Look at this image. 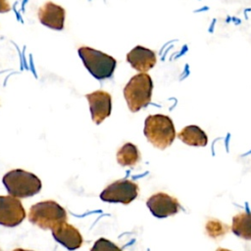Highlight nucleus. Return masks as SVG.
I'll return each mask as SVG.
<instances>
[{
	"label": "nucleus",
	"instance_id": "9d476101",
	"mask_svg": "<svg viewBox=\"0 0 251 251\" xmlns=\"http://www.w3.org/2000/svg\"><path fill=\"white\" fill-rule=\"evenodd\" d=\"M53 238L70 251L78 249L83 242L78 229L67 222L60 224L52 230Z\"/></svg>",
	"mask_w": 251,
	"mask_h": 251
},
{
	"label": "nucleus",
	"instance_id": "f257e3e1",
	"mask_svg": "<svg viewBox=\"0 0 251 251\" xmlns=\"http://www.w3.org/2000/svg\"><path fill=\"white\" fill-rule=\"evenodd\" d=\"M144 134L155 147L164 150L176 138V129L172 119L166 115H150L144 122Z\"/></svg>",
	"mask_w": 251,
	"mask_h": 251
},
{
	"label": "nucleus",
	"instance_id": "f03ea898",
	"mask_svg": "<svg viewBox=\"0 0 251 251\" xmlns=\"http://www.w3.org/2000/svg\"><path fill=\"white\" fill-rule=\"evenodd\" d=\"M9 194L16 198H27L41 190V180L32 173L16 169L8 172L2 178Z\"/></svg>",
	"mask_w": 251,
	"mask_h": 251
},
{
	"label": "nucleus",
	"instance_id": "9b49d317",
	"mask_svg": "<svg viewBox=\"0 0 251 251\" xmlns=\"http://www.w3.org/2000/svg\"><path fill=\"white\" fill-rule=\"evenodd\" d=\"M65 9L51 1L46 2L38 10V19L40 23L49 28L61 30L65 24Z\"/></svg>",
	"mask_w": 251,
	"mask_h": 251
},
{
	"label": "nucleus",
	"instance_id": "20e7f679",
	"mask_svg": "<svg viewBox=\"0 0 251 251\" xmlns=\"http://www.w3.org/2000/svg\"><path fill=\"white\" fill-rule=\"evenodd\" d=\"M66 210L53 200L41 201L30 207L28 220L42 229H53L62 223L67 222Z\"/></svg>",
	"mask_w": 251,
	"mask_h": 251
},
{
	"label": "nucleus",
	"instance_id": "ddd939ff",
	"mask_svg": "<svg viewBox=\"0 0 251 251\" xmlns=\"http://www.w3.org/2000/svg\"><path fill=\"white\" fill-rule=\"evenodd\" d=\"M177 137L189 146H206L208 143V136L202 128L197 126H187L183 127L178 133Z\"/></svg>",
	"mask_w": 251,
	"mask_h": 251
},
{
	"label": "nucleus",
	"instance_id": "0eeeda50",
	"mask_svg": "<svg viewBox=\"0 0 251 251\" xmlns=\"http://www.w3.org/2000/svg\"><path fill=\"white\" fill-rule=\"evenodd\" d=\"M25 218L22 202L13 196H0V225L7 227L19 226Z\"/></svg>",
	"mask_w": 251,
	"mask_h": 251
},
{
	"label": "nucleus",
	"instance_id": "412c9836",
	"mask_svg": "<svg viewBox=\"0 0 251 251\" xmlns=\"http://www.w3.org/2000/svg\"><path fill=\"white\" fill-rule=\"evenodd\" d=\"M0 251H2V250H1V249H0Z\"/></svg>",
	"mask_w": 251,
	"mask_h": 251
},
{
	"label": "nucleus",
	"instance_id": "423d86ee",
	"mask_svg": "<svg viewBox=\"0 0 251 251\" xmlns=\"http://www.w3.org/2000/svg\"><path fill=\"white\" fill-rule=\"evenodd\" d=\"M138 195V185L129 179H119L108 186L100 193V199L109 203L129 204Z\"/></svg>",
	"mask_w": 251,
	"mask_h": 251
},
{
	"label": "nucleus",
	"instance_id": "4468645a",
	"mask_svg": "<svg viewBox=\"0 0 251 251\" xmlns=\"http://www.w3.org/2000/svg\"><path fill=\"white\" fill-rule=\"evenodd\" d=\"M232 232L243 239L251 240V212H243L232 218Z\"/></svg>",
	"mask_w": 251,
	"mask_h": 251
},
{
	"label": "nucleus",
	"instance_id": "2eb2a0df",
	"mask_svg": "<svg viewBox=\"0 0 251 251\" xmlns=\"http://www.w3.org/2000/svg\"><path fill=\"white\" fill-rule=\"evenodd\" d=\"M140 160V153L138 148L127 142L124 144L117 152V161L123 167H132Z\"/></svg>",
	"mask_w": 251,
	"mask_h": 251
},
{
	"label": "nucleus",
	"instance_id": "6e6552de",
	"mask_svg": "<svg viewBox=\"0 0 251 251\" xmlns=\"http://www.w3.org/2000/svg\"><path fill=\"white\" fill-rule=\"evenodd\" d=\"M146 205L152 215L159 219L173 216L181 208L176 198L164 192H158L150 196L146 201Z\"/></svg>",
	"mask_w": 251,
	"mask_h": 251
},
{
	"label": "nucleus",
	"instance_id": "aec40b11",
	"mask_svg": "<svg viewBox=\"0 0 251 251\" xmlns=\"http://www.w3.org/2000/svg\"><path fill=\"white\" fill-rule=\"evenodd\" d=\"M216 251H230V250H228V249H225V248H218Z\"/></svg>",
	"mask_w": 251,
	"mask_h": 251
},
{
	"label": "nucleus",
	"instance_id": "a211bd4d",
	"mask_svg": "<svg viewBox=\"0 0 251 251\" xmlns=\"http://www.w3.org/2000/svg\"><path fill=\"white\" fill-rule=\"evenodd\" d=\"M11 10V7L7 0H0V13H7Z\"/></svg>",
	"mask_w": 251,
	"mask_h": 251
},
{
	"label": "nucleus",
	"instance_id": "7ed1b4c3",
	"mask_svg": "<svg viewBox=\"0 0 251 251\" xmlns=\"http://www.w3.org/2000/svg\"><path fill=\"white\" fill-rule=\"evenodd\" d=\"M153 90V81L146 73L133 75L124 88V96L128 109L135 113L146 107L150 101Z\"/></svg>",
	"mask_w": 251,
	"mask_h": 251
},
{
	"label": "nucleus",
	"instance_id": "f3484780",
	"mask_svg": "<svg viewBox=\"0 0 251 251\" xmlns=\"http://www.w3.org/2000/svg\"><path fill=\"white\" fill-rule=\"evenodd\" d=\"M90 251H123L118 245L106 238H99L95 241Z\"/></svg>",
	"mask_w": 251,
	"mask_h": 251
},
{
	"label": "nucleus",
	"instance_id": "1a4fd4ad",
	"mask_svg": "<svg viewBox=\"0 0 251 251\" xmlns=\"http://www.w3.org/2000/svg\"><path fill=\"white\" fill-rule=\"evenodd\" d=\"M89 103V109L92 121L99 125L111 115L112 97L103 90H96L85 95Z\"/></svg>",
	"mask_w": 251,
	"mask_h": 251
},
{
	"label": "nucleus",
	"instance_id": "dca6fc26",
	"mask_svg": "<svg viewBox=\"0 0 251 251\" xmlns=\"http://www.w3.org/2000/svg\"><path fill=\"white\" fill-rule=\"evenodd\" d=\"M227 230H228V226L218 220H211L206 224V231L209 234V236L213 238H218L220 236H223L227 232Z\"/></svg>",
	"mask_w": 251,
	"mask_h": 251
},
{
	"label": "nucleus",
	"instance_id": "f8f14e48",
	"mask_svg": "<svg viewBox=\"0 0 251 251\" xmlns=\"http://www.w3.org/2000/svg\"><path fill=\"white\" fill-rule=\"evenodd\" d=\"M126 61L134 70L146 73L155 66L157 59L152 50L138 45L127 53Z\"/></svg>",
	"mask_w": 251,
	"mask_h": 251
},
{
	"label": "nucleus",
	"instance_id": "39448f33",
	"mask_svg": "<svg viewBox=\"0 0 251 251\" xmlns=\"http://www.w3.org/2000/svg\"><path fill=\"white\" fill-rule=\"evenodd\" d=\"M88 72L97 79H105L110 77L117 65L116 59L99 50L82 46L77 50Z\"/></svg>",
	"mask_w": 251,
	"mask_h": 251
},
{
	"label": "nucleus",
	"instance_id": "6ab92c4d",
	"mask_svg": "<svg viewBox=\"0 0 251 251\" xmlns=\"http://www.w3.org/2000/svg\"><path fill=\"white\" fill-rule=\"evenodd\" d=\"M13 251H31V250H25V249H22V248H16Z\"/></svg>",
	"mask_w": 251,
	"mask_h": 251
}]
</instances>
